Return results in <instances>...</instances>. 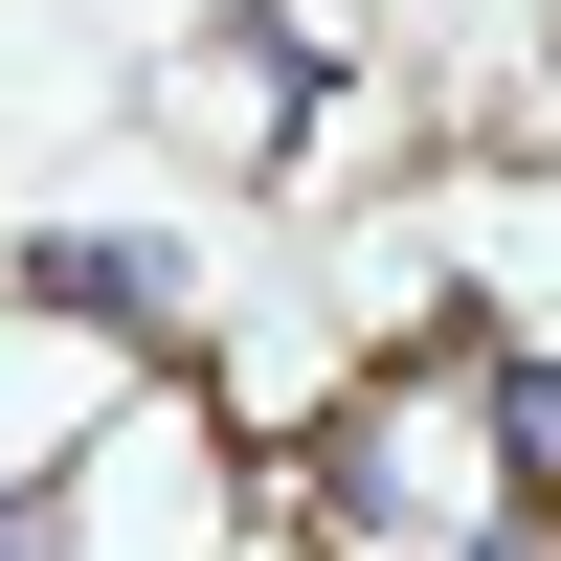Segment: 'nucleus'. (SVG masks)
<instances>
[{
  "instance_id": "nucleus-2",
  "label": "nucleus",
  "mask_w": 561,
  "mask_h": 561,
  "mask_svg": "<svg viewBox=\"0 0 561 561\" xmlns=\"http://www.w3.org/2000/svg\"><path fill=\"white\" fill-rule=\"evenodd\" d=\"M0 561H45V494H23V472H0Z\"/></svg>"
},
{
  "instance_id": "nucleus-1",
  "label": "nucleus",
  "mask_w": 561,
  "mask_h": 561,
  "mask_svg": "<svg viewBox=\"0 0 561 561\" xmlns=\"http://www.w3.org/2000/svg\"><path fill=\"white\" fill-rule=\"evenodd\" d=\"M0 314H68V337H180V314H203V270H180L158 225H23V248H0Z\"/></svg>"
}]
</instances>
